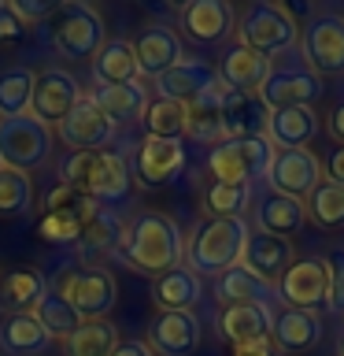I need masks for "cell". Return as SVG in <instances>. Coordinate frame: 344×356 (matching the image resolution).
Returning <instances> with one entry per match:
<instances>
[{
  "label": "cell",
  "instance_id": "4",
  "mask_svg": "<svg viewBox=\"0 0 344 356\" xmlns=\"http://www.w3.org/2000/svg\"><path fill=\"white\" fill-rule=\"evenodd\" d=\"M49 41L63 60H93L100 44L108 41V30L93 4L67 0V4H55L49 19Z\"/></svg>",
  "mask_w": 344,
  "mask_h": 356
},
{
  "label": "cell",
  "instance_id": "44",
  "mask_svg": "<svg viewBox=\"0 0 344 356\" xmlns=\"http://www.w3.org/2000/svg\"><path fill=\"white\" fill-rule=\"evenodd\" d=\"M22 33H26V22L15 15L11 0H8V4H0V49H4V44L22 41Z\"/></svg>",
  "mask_w": 344,
  "mask_h": 356
},
{
  "label": "cell",
  "instance_id": "24",
  "mask_svg": "<svg viewBox=\"0 0 344 356\" xmlns=\"http://www.w3.org/2000/svg\"><path fill=\"white\" fill-rule=\"evenodd\" d=\"M274 327V312L270 305H226L218 316V330L222 338L233 345H248L259 338H270Z\"/></svg>",
  "mask_w": 344,
  "mask_h": 356
},
{
  "label": "cell",
  "instance_id": "31",
  "mask_svg": "<svg viewBox=\"0 0 344 356\" xmlns=\"http://www.w3.org/2000/svg\"><path fill=\"white\" fill-rule=\"evenodd\" d=\"M215 297L222 300V308L226 305H270L274 286L263 282L259 275H252L244 264H237L215 278Z\"/></svg>",
  "mask_w": 344,
  "mask_h": 356
},
{
  "label": "cell",
  "instance_id": "37",
  "mask_svg": "<svg viewBox=\"0 0 344 356\" xmlns=\"http://www.w3.org/2000/svg\"><path fill=\"white\" fill-rule=\"evenodd\" d=\"M33 74L30 67H4L0 71V119H15L30 111L33 97Z\"/></svg>",
  "mask_w": 344,
  "mask_h": 356
},
{
  "label": "cell",
  "instance_id": "50",
  "mask_svg": "<svg viewBox=\"0 0 344 356\" xmlns=\"http://www.w3.org/2000/svg\"><path fill=\"white\" fill-rule=\"evenodd\" d=\"M337 353L344 356V330H341V341H337Z\"/></svg>",
  "mask_w": 344,
  "mask_h": 356
},
{
  "label": "cell",
  "instance_id": "30",
  "mask_svg": "<svg viewBox=\"0 0 344 356\" xmlns=\"http://www.w3.org/2000/svg\"><path fill=\"white\" fill-rule=\"evenodd\" d=\"M200 297H204V286H200V278L182 264L171 267V271H163L152 282V300L163 312H193Z\"/></svg>",
  "mask_w": 344,
  "mask_h": 356
},
{
  "label": "cell",
  "instance_id": "35",
  "mask_svg": "<svg viewBox=\"0 0 344 356\" xmlns=\"http://www.w3.org/2000/svg\"><path fill=\"white\" fill-rule=\"evenodd\" d=\"M141 127L144 138H160V141H182L189 127V108L166 97H148V104L141 111Z\"/></svg>",
  "mask_w": 344,
  "mask_h": 356
},
{
  "label": "cell",
  "instance_id": "17",
  "mask_svg": "<svg viewBox=\"0 0 344 356\" xmlns=\"http://www.w3.org/2000/svg\"><path fill=\"white\" fill-rule=\"evenodd\" d=\"M178 19H182L185 38L196 44H218L233 30V8L226 0H189L178 11Z\"/></svg>",
  "mask_w": 344,
  "mask_h": 356
},
{
  "label": "cell",
  "instance_id": "1",
  "mask_svg": "<svg viewBox=\"0 0 344 356\" xmlns=\"http://www.w3.org/2000/svg\"><path fill=\"white\" fill-rule=\"evenodd\" d=\"M182 252H185V234L178 230V222L163 216V211H144L122 230V245L115 260L133 267L137 275L160 278L163 271L178 267Z\"/></svg>",
  "mask_w": 344,
  "mask_h": 356
},
{
  "label": "cell",
  "instance_id": "8",
  "mask_svg": "<svg viewBox=\"0 0 344 356\" xmlns=\"http://www.w3.org/2000/svg\"><path fill=\"white\" fill-rule=\"evenodd\" d=\"M270 160H274V145L266 138H230L211 149L207 171L215 175V182L252 186L259 178H266Z\"/></svg>",
  "mask_w": 344,
  "mask_h": 356
},
{
  "label": "cell",
  "instance_id": "47",
  "mask_svg": "<svg viewBox=\"0 0 344 356\" xmlns=\"http://www.w3.org/2000/svg\"><path fill=\"white\" fill-rule=\"evenodd\" d=\"M111 356H155L148 341H119L115 349H111Z\"/></svg>",
  "mask_w": 344,
  "mask_h": 356
},
{
  "label": "cell",
  "instance_id": "33",
  "mask_svg": "<svg viewBox=\"0 0 344 356\" xmlns=\"http://www.w3.org/2000/svg\"><path fill=\"white\" fill-rule=\"evenodd\" d=\"M49 345H52V338L44 334V327L37 323L33 312L8 316L4 327H0V353H8V356H37Z\"/></svg>",
  "mask_w": 344,
  "mask_h": 356
},
{
  "label": "cell",
  "instance_id": "3",
  "mask_svg": "<svg viewBox=\"0 0 344 356\" xmlns=\"http://www.w3.org/2000/svg\"><path fill=\"white\" fill-rule=\"evenodd\" d=\"M63 182L85 193L96 208L122 204L130 197V160L122 149L71 152L63 160Z\"/></svg>",
  "mask_w": 344,
  "mask_h": 356
},
{
  "label": "cell",
  "instance_id": "5",
  "mask_svg": "<svg viewBox=\"0 0 344 356\" xmlns=\"http://www.w3.org/2000/svg\"><path fill=\"white\" fill-rule=\"evenodd\" d=\"M270 111L277 108H311L322 97V78L311 71V67L300 60L296 52H285L282 60H270V74L259 86V93Z\"/></svg>",
  "mask_w": 344,
  "mask_h": 356
},
{
  "label": "cell",
  "instance_id": "27",
  "mask_svg": "<svg viewBox=\"0 0 344 356\" xmlns=\"http://www.w3.org/2000/svg\"><path fill=\"white\" fill-rule=\"evenodd\" d=\"M318 134L315 108H277L266 119V141L274 149H304Z\"/></svg>",
  "mask_w": 344,
  "mask_h": 356
},
{
  "label": "cell",
  "instance_id": "38",
  "mask_svg": "<svg viewBox=\"0 0 344 356\" xmlns=\"http://www.w3.org/2000/svg\"><path fill=\"white\" fill-rule=\"evenodd\" d=\"M307 216L318 222L322 230H337L344 227V186L329 182V178H322V182L307 193Z\"/></svg>",
  "mask_w": 344,
  "mask_h": 356
},
{
  "label": "cell",
  "instance_id": "2",
  "mask_svg": "<svg viewBox=\"0 0 344 356\" xmlns=\"http://www.w3.org/2000/svg\"><path fill=\"white\" fill-rule=\"evenodd\" d=\"M252 227L244 219H200L185 238V267L196 278H218L241 264Z\"/></svg>",
  "mask_w": 344,
  "mask_h": 356
},
{
  "label": "cell",
  "instance_id": "32",
  "mask_svg": "<svg viewBox=\"0 0 344 356\" xmlns=\"http://www.w3.org/2000/svg\"><path fill=\"white\" fill-rule=\"evenodd\" d=\"M222 82H215L207 93H200L196 100H189V127H185V138L196 141V145H222L226 134H222V115H218V100H222Z\"/></svg>",
  "mask_w": 344,
  "mask_h": 356
},
{
  "label": "cell",
  "instance_id": "28",
  "mask_svg": "<svg viewBox=\"0 0 344 356\" xmlns=\"http://www.w3.org/2000/svg\"><path fill=\"white\" fill-rule=\"evenodd\" d=\"M307 222V208L304 200H293V197H282V193H266L255 208V227L263 234H274V238H296Z\"/></svg>",
  "mask_w": 344,
  "mask_h": 356
},
{
  "label": "cell",
  "instance_id": "34",
  "mask_svg": "<svg viewBox=\"0 0 344 356\" xmlns=\"http://www.w3.org/2000/svg\"><path fill=\"white\" fill-rule=\"evenodd\" d=\"M89 97H93V104L104 111L115 127H119V122L141 119L144 104H148V89H144L141 82H130V86H96Z\"/></svg>",
  "mask_w": 344,
  "mask_h": 356
},
{
  "label": "cell",
  "instance_id": "43",
  "mask_svg": "<svg viewBox=\"0 0 344 356\" xmlns=\"http://www.w3.org/2000/svg\"><path fill=\"white\" fill-rule=\"evenodd\" d=\"M326 267H329V297H326V308L333 316H344V245H337L329 256H326Z\"/></svg>",
  "mask_w": 344,
  "mask_h": 356
},
{
  "label": "cell",
  "instance_id": "45",
  "mask_svg": "<svg viewBox=\"0 0 344 356\" xmlns=\"http://www.w3.org/2000/svg\"><path fill=\"white\" fill-rule=\"evenodd\" d=\"M11 8H15V15L26 22V30L33 26V22H49L55 4H41V0H11Z\"/></svg>",
  "mask_w": 344,
  "mask_h": 356
},
{
  "label": "cell",
  "instance_id": "49",
  "mask_svg": "<svg viewBox=\"0 0 344 356\" xmlns=\"http://www.w3.org/2000/svg\"><path fill=\"white\" fill-rule=\"evenodd\" d=\"M329 134L344 145V100H341L337 108H333V115H329Z\"/></svg>",
  "mask_w": 344,
  "mask_h": 356
},
{
  "label": "cell",
  "instance_id": "51",
  "mask_svg": "<svg viewBox=\"0 0 344 356\" xmlns=\"http://www.w3.org/2000/svg\"><path fill=\"white\" fill-rule=\"evenodd\" d=\"M0 167H4V163H0Z\"/></svg>",
  "mask_w": 344,
  "mask_h": 356
},
{
  "label": "cell",
  "instance_id": "10",
  "mask_svg": "<svg viewBox=\"0 0 344 356\" xmlns=\"http://www.w3.org/2000/svg\"><path fill=\"white\" fill-rule=\"evenodd\" d=\"M52 152V130L41 127L30 115H15V119H0V163L11 171L30 175L33 167H41Z\"/></svg>",
  "mask_w": 344,
  "mask_h": 356
},
{
  "label": "cell",
  "instance_id": "23",
  "mask_svg": "<svg viewBox=\"0 0 344 356\" xmlns=\"http://www.w3.org/2000/svg\"><path fill=\"white\" fill-rule=\"evenodd\" d=\"M215 82H218L215 67H207V63H200V60H182V63H174L166 74L155 78V97L189 104V100H196L200 93H207Z\"/></svg>",
  "mask_w": 344,
  "mask_h": 356
},
{
  "label": "cell",
  "instance_id": "21",
  "mask_svg": "<svg viewBox=\"0 0 344 356\" xmlns=\"http://www.w3.org/2000/svg\"><path fill=\"white\" fill-rule=\"evenodd\" d=\"M133 56H137V71L141 78H160L166 74L174 63H182V41H178V33L171 26H148L141 33L137 41H133Z\"/></svg>",
  "mask_w": 344,
  "mask_h": 356
},
{
  "label": "cell",
  "instance_id": "18",
  "mask_svg": "<svg viewBox=\"0 0 344 356\" xmlns=\"http://www.w3.org/2000/svg\"><path fill=\"white\" fill-rule=\"evenodd\" d=\"M218 82L226 89H237V93H259V86L266 82V74H270V56L248 49V44H233L226 49V56L218 60L215 67Z\"/></svg>",
  "mask_w": 344,
  "mask_h": 356
},
{
  "label": "cell",
  "instance_id": "42",
  "mask_svg": "<svg viewBox=\"0 0 344 356\" xmlns=\"http://www.w3.org/2000/svg\"><path fill=\"white\" fill-rule=\"evenodd\" d=\"M248 204H252V186L215 182L204 193V208L211 211V219H244Z\"/></svg>",
  "mask_w": 344,
  "mask_h": 356
},
{
  "label": "cell",
  "instance_id": "26",
  "mask_svg": "<svg viewBox=\"0 0 344 356\" xmlns=\"http://www.w3.org/2000/svg\"><path fill=\"white\" fill-rule=\"evenodd\" d=\"M122 230H126V222H122L115 211H111V208H96L74 249H78V256H82L89 267H96L100 256H115V252H119Z\"/></svg>",
  "mask_w": 344,
  "mask_h": 356
},
{
  "label": "cell",
  "instance_id": "11",
  "mask_svg": "<svg viewBox=\"0 0 344 356\" xmlns=\"http://www.w3.org/2000/svg\"><path fill=\"white\" fill-rule=\"evenodd\" d=\"M82 100V89H78V78L71 71H60V67H49L33 78V97H30V115L41 122V127H60V122L71 115V108Z\"/></svg>",
  "mask_w": 344,
  "mask_h": 356
},
{
  "label": "cell",
  "instance_id": "9",
  "mask_svg": "<svg viewBox=\"0 0 344 356\" xmlns=\"http://www.w3.org/2000/svg\"><path fill=\"white\" fill-rule=\"evenodd\" d=\"M300 60L318 78L344 74V15L337 11H318L300 26Z\"/></svg>",
  "mask_w": 344,
  "mask_h": 356
},
{
  "label": "cell",
  "instance_id": "39",
  "mask_svg": "<svg viewBox=\"0 0 344 356\" xmlns=\"http://www.w3.org/2000/svg\"><path fill=\"white\" fill-rule=\"evenodd\" d=\"M96 208H85V211H41L37 219V234L49 245H78L82 230L89 227Z\"/></svg>",
  "mask_w": 344,
  "mask_h": 356
},
{
  "label": "cell",
  "instance_id": "22",
  "mask_svg": "<svg viewBox=\"0 0 344 356\" xmlns=\"http://www.w3.org/2000/svg\"><path fill=\"white\" fill-rule=\"evenodd\" d=\"M322 334H326V327H322V319L315 316V312H300V308H282L274 316V327H270V341L285 353H307L315 349V345L322 341Z\"/></svg>",
  "mask_w": 344,
  "mask_h": 356
},
{
  "label": "cell",
  "instance_id": "29",
  "mask_svg": "<svg viewBox=\"0 0 344 356\" xmlns=\"http://www.w3.org/2000/svg\"><path fill=\"white\" fill-rule=\"evenodd\" d=\"M44 293H49V278L37 267H11L8 275H0V308H8L11 316L33 312Z\"/></svg>",
  "mask_w": 344,
  "mask_h": 356
},
{
  "label": "cell",
  "instance_id": "12",
  "mask_svg": "<svg viewBox=\"0 0 344 356\" xmlns=\"http://www.w3.org/2000/svg\"><path fill=\"white\" fill-rule=\"evenodd\" d=\"M277 293H282L285 308H300V312H315L326 305L329 297V267L318 256H304L293 260V267L277 278Z\"/></svg>",
  "mask_w": 344,
  "mask_h": 356
},
{
  "label": "cell",
  "instance_id": "20",
  "mask_svg": "<svg viewBox=\"0 0 344 356\" xmlns=\"http://www.w3.org/2000/svg\"><path fill=\"white\" fill-rule=\"evenodd\" d=\"M152 353L160 349L163 356H189L200 345V319L193 312H160L148 327Z\"/></svg>",
  "mask_w": 344,
  "mask_h": 356
},
{
  "label": "cell",
  "instance_id": "19",
  "mask_svg": "<svg viewBox=\"0 0 344 356\" xmlns=\"http://www.w3.org/2000/svg\"><path fill=\"white\" fill-rule=\"evenodd\" d=\"M241 264L248 267L252 275H259L263 282L277 286V278L293 267V241L274 238V234H263V230H252L248 241H244Z\"/></svg>",
  "mask_w": 344,
  "mask_h": 356
},
{
  "label": "cell",
  "instance_id": "13",
  "mask_svg": "<svg viewBox=\"0 0 344 356\" xmlns=\"http://www.w3.org/2000/svg\"><path fill=\"white\" fill-rule=\"evenodd\" d=\"M266 182H270V193L304 200L311 189L322 182V163H318V156L307 152V149H274Z\"/></svg>",
  "mask_w": 344,
  "mask_h": 356
},
{
  "label": "cell",
  "instance_id": "41",
  "mask_svg": "<svg viewBox=\"0 0 344 356\" xmlns=\"http://www.w3.org/2000/svg\"><path fill=\"white\" fill-rule=\"evenodd\" d=\"M33 208V178L0 167V219H19Z\"/></svg>",
  "mask_w": 344,
  "mask_h": 356
},
{
  "label": "cell",
  "instance_id": "46",
  "mask_svg": "<svg viewBox=\"0 0 344 356\" xmlns=\"http://www.w3.org/2000/svg\"><path fill=\"white\" fill-rule=\"evenodd\" d=\"M233 356H282V349H277L270 338H259V341H248V345H233Z\"/></svg>",
  "mask_w": 344,
  "mask_h": 356
},
{
  "label": "cell",
  "instance_id": "36",
  "mask_svg": "<svg viewBox=\"0 0 344 356\" xmlns=\"http://www.w3.org/2000/svg\"><path fill=\"white\" fill-rule=\"evenodd\" d=\"M119 345V330L111 319H85L71 338H67V356H111Z\"/></svg>",
  "mask_w": 344,
  "mask_h": 356
},
{
  "label": "cell",
  "instance_id": "14",
  "mask_svg": "<svg viewBox=\"0 0 344 356\" xmlns=\"http://www.w3.org/2000/svg\"><path fill=\"white\" fill-rule=\"evenodd\" d=\"M115 134H119V127L93 104V97H85V93L71 108V115L60 122V141L71 152H100L104 145L115 141Z\"/></svg>",
  "mask_w": 344,
  "mask_h": 356
},
{
  "label": "cell",
  "instance_id": "40",
  "mask_svg": "<svg viewBox=\"0 0 344 356\" xmlns=\"http://www.w3.org/2000/svg\"><path fill=\"white\" fill-rule=\"evenodd\" d=\"M33 316H37V323L44 327V334H49V338H63V341L71 338V334L85 323V319L78 316V312L67 305L60 293H52V289L41 297V305L33 308Z\"/></svg>",
  "mask_w": 344,
  "mask_h": 356
},
{
  "label": "cell",
  "instance_id": "16",
  "mask_svg": "<svg viewBox=\"0 0 344 356\" xmlns=\"http://www.w3.org/2000/svg\"><path fill=\"white\" fill-rule=\"evenodd\" d=\"M218 115H222V134H226V141L230 138H266V119H270V108H266L255 93L222 89Z\"/></svg>",
  "mask_w": 344,
  "mask_h": 356
},
{
  "label": "cell",
  "instance_id": "7",
  "mask_svg": "<svg viewBox=\"0 0 344 356\" xmlns=\"http://www.w3.org/2000/svg\"><path fill=\"white\" fill-rule=\"evenodd\" d=\"M237 26H241L237 30L241 33V44H248V49L263 52V56H285V52H293L296 41H300L296 19L289 15L282 4H274V0L248 4Z\"/></svg>",
  "mask_w": 344,
  "mask_h": 356
},
{
  "label": "cell",
  "instance_id": "15",
  "mask_svg": "<svg viewBox=\"0 0 344 356\" xmlns=\"http://www.w3.org/2000/svg\"><path fill=\"white\" fill-rule=\"evenodd\" d=\"M185 171V145L182 141H160V138H141L137 145V182L144 189H160L174 182Z\"/></svg>",
  "mask_w": 344,
  "mask_h": 356
},
{
  "label": "cell",
  "instance_id": "25",
  "mask_svg": "<svg viewBox=\"0 0 344 356\" xmlns=\"http://www.w3.org/2000/svg\"><path fill=\"white\" fill-rule=\"evenodd\" d=\"M93 82L96 86H130L141 82L137 56H133V41L126 38H108L93 56Z\"/></svg>",
  "mask_w": 344,
  "mask_h": 356
},
{
  "label": "cell",
  "instance_id": "48",
  "mask_svg": "<svg viewBox=\"0 0 344 356\" xmlns=\"http://www.w3.org/2000/svg\"><path fill=\"white\" fill-rule=\"evenodd\" d=\"M326 171H329V182L344 186V145H341V149H333V156L326 160Z\"/></svg>",
  "mask_w": 344,
  "mask_h": 356
},
{
  "label": "cell",
  "instance_id": "6",
  "mask_svg": "<svg viewBox=\"0 0 344 356\" xmlns=\"http://www.w3.org/2000/svg\"><path fill=\"white\" fill-rule=\"evenodd\" d=\"M49 289L60 293L82 319H108V312L119 300V286L104 267H67Z\"/></svg>",
  "mask_w": 344,
  "mask_h": 356
}]
</instances>
